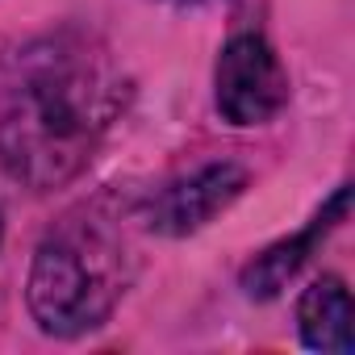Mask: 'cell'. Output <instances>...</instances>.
<instances>
[{
	"label": "cell",
	"instance_id": "5b68a950",
	"mask_svg": "<svg viewBox=\"0 0 355 355\" xmlns=\"http://www.w3.org/2000/svg\"><path fill=\"white\" fill-rule=\"evenodd\" d=\"M347 205H351V189L343 184L326 205H322V214L301 230V234H293V239H284V243H276V247H268L263 255H255L247 268H243V293L247 297H255V301H268V297H276L301 268H305V259H309V251L347 218Z\"/></svg>",
	"mask_w": 355,
	"mask_h": 355
},
{
	"label": "cell",
	"instance_id": "277c9868",
	"mask_svg": "<svg viewBox=\"0 0 355 355\" xmlns=\"http://www.w3.org/2000/svg\"><path fill=\"white\" fill-rule=\"evenodd\" d=\"M247 184V171L234 163H205L193 175L175 180L150 201V230L159 234H193L205 222H214Z\"/></svg>",
	"mask_w": 355,
	"mask_h": 355
},
{
	"label": "cell",
	"instance_id": "52a82bcc",
	"mask_svg": "<svg viewBox=\"0 0 355 355\" xmlns=\"http://www.w3.org/2000/svg\"><path fill=\"white\" fill-rule=\"evenodd\" d=\"M167 5H180V9H193V5H214V0H167Z\"/></svg>",
	"mask_w": 355,
	"mask_h": 355
},
{
	"label": "cell",
	"instance_id": "ba28073f",
	"mask_svg": "<svg viewBox=\"0 0 355 355\" xmlns=\"http://www.w3.org/2000/svg\"><path fill=\"white\" fill-rule=\"evenodd\" d=\"M0 239H5V222H0Z\"/></svg>",
	"mask_w": 355,
	"mask_h": 355
},
{
	"label": "cell",
	"instance_id": "8992f818",
	"mask_svg": "<svg viewBox=\"0 0 355 355\" xmlns=\"http://www.w3.org/2000/svg\"><path fill=\"white\" fill-rule=\"evenodd\" d=\"M297 326H301V343L309 351L351 355L355 338H351V293H347V284L338 276L313 280L297 305Z\"/></svg>",
	"mask_w": 355,
	"mask_h": 355
},
{
	"label": "cell",
	"instance_id": "3957f363",
	"mask_svg": "<svg viewBox=\"0 0 355 355\" xmlns=\"http://www.w3.org/2000/svg\"><path fill=\"white\" fill-rule=\"evenodd\" d=\"M218 109L234 125H263L288 101V76L259 34H239L218 59Z\"/></svg>",
	"mask_w": 355,
	"mask_h": 355
},
{
	"label": "cell",
	"instance_id": "6da1fadb",
	"mask_svg": "<svg viewBox=\"0 0 355 355\" xmlns=\"http://www.w3.org/2000/svg\"><path fill=\"white\" fill-rule=\"evenodd\" d=\"M121 101V76L84 38L59 34L13 51L0 63V167L34 193L71 180Z\"/></svg>",
	"mask_w": 355,
	"mask_h": 355
},
{
	"label": "cell",
	"instance_id": "7a4b0ae2",
	"mask_svg": "<svg viewBox=\"0 0 355 355\" xmlns=\"http://www.w3.org/2000/svg\"><path fill=\"white\" fill-rule=\"evenodd\" d=\"M125 243L96 222H67L55 230L34 255L26 293L38 326L59 338L96 330L125 293Z\"/></svg>",
	"mask_w": 355,
	"mask_h": 355
}]
</instances>
